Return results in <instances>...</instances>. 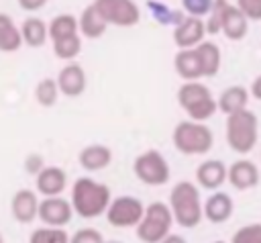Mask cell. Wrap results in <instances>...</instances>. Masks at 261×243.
I'll return each mask as SVG.
<instances>
[{"label":"cell","instance_id":"14","mask_svg":"<svg viewBox=\"0 0 261 243\" xmlns=\"http://www.w3.org/2000/svg\"><path fill=\"white\" fill-rule=\"evenodd\" d=\"M247 31H249L247 16L239 10L234 2L222 0V35L228 41H241L247 37Z\"/></svg>","mask_w":261,"mask_h":243},{"label":"cell","instance_id":"24","mask_svg":"<svg viewBox=\"0 0 261 243\" xmlns=\"http://www.w3.org/2000/svg\"><path fill=\"white\" fill-rule=\"evenodd\" d=\"M75 35H80V18L77 16L63 12V14H57L51 18V22H49L51 43H57V41H63V39H69Z\"/></svg>","mask_w":261,"mask_h":243},{"label":"cell","instance_id":"36","mask_svg":"<svg viewBox=\"0 0 261 243\" xmlns=\"http://www.w3.org/2000/svg\"><path fill=\"white\" fill-rule=\"evenodd\" d=\"M45 167H47V165H45L43 155H39V153H29V155L24 157V172H27V174H31V176L37 178Z\"/></svg>","mask_w":261,"mask_h":243},{"label":"cell","instance_id":"40","mask_svg":"<svg viewBox=\"0 0 261 243\" xmlns=\"http://www.w3.org/2000/svg\"><path fill=\"white\" fill-rule=\"evenodd\" d=\"M104 243H120V241H114V239H112V241H104Z\"/></svg>","mask_w":261,"mask_h":243},{"label":"cell","instance_id":"22","mask_svg":"<svg viewBox=\"0 0 261 243\" xmlns=\"http://www.w3.org/2000/svg\"><path fill=\"white\" fill-rule=\"evenodd\" d=\"M108 29V22L96 8V4H88L80 14V35L86 39H100Z\"/></svg>","mask_w":261,"mask_h":243},{"label":"cell","instance_id":"31","mask_svg":"<svg viewBox=\"0 0 261 243\" xmlns=\"http://www.w3.org/2000/svg\"><path fill=\"white\" fill-rule=\"evenodd\" d=\"M230 243H261V223H251L237 229L230 237Z\"/></svg>","mask_w":261,"mask_h":243},{"label":"cell","instance_id":"32","mask_svg":"<svg viewBox=\"0 0 261 243\" xmlns=\"http://www.w3.org/2000/svg\"><path fill=\"white\" fill-rule=\"evenodd\" d=\"M181 8H184L186 16L202 18V16H208L212 12L214 2L212 0H184L181 2Z\"/></svg>","mask_w":261,"mask_h":243},{"label":"cell","instance_id":"16","mask_svg":"<svg viewBox=\"0 0 261 243\" xmlns=\"http://www.w3.org/2000/svg\"><path fill=\"white\" fill-rule=\"evenodd\" d=\"M57 84H59V90L61 94L69 96V98H75V96H82L84 90H86V84H88V78H86V71L80 63H67L59 69L57 74Z\"/></svg>","mask_w":261,"mask_h":243},{"label":"cell","instance_id":"26","mask_svg":"<svg viewBox=\"0 0 261 243\" xmlns=\"http://www.w3.org/2000/svg\"><path fill=\"white\" fill-rule=\"evenodd\" d=\"M200 59H202V67H204V78H214L220 69V63H222V55H220V49L216 43L212 41H204L196 47Z\"/></svg>","mask_w":261,"mask_h":243},{"label":"cell","instance_id":"41","mask_svg":"<svg viewBox=\"0 0 261 243\" xmlns=\"http://www.w3.org/2000/svg\"><path fill=\"white\" fill-rule=\"evenodd\" d=\"M212 243H226V241H212Z\"/></svg>","mask_w":261,"mask_h":243},{"label":"cell","instance_id":"18","mask_svg":"<svg viewBox=\"0 0 261 243\" xmlns=\"http://www.w3.org/2000/svg\"><path fill=\"white\" fill-rule=\"evenodd\" d=\"M37 192L43 194L45 198H55L61 196V192L67 186V174L59 165H47L37 178H35Z\"/></svg>","mask_w":261,"mask_h":243},{"label":"cell","instance_id":"6","mask_svg":"<svg viewBox=\"0 0 261 243\" xmlns=\"http://www.w3.org/2000/svg\"><path fill=\"white\" fill-rule=\"evenodd\" d=\"M175 223L173 212L169 208V204L165 202H151L147 204L145 216L141 221V225L137 227V237L143 243H161L165 237H169L171 233V225Z\"/></svg>","mask_w":261,"mask_h":243},{"label":"cell","instance_id":"11","mask_svg":"<svg viewBox=\"0 0 261 243\" xmlns=\"http://www.w3.org/2000/svg\"><path fill=\"white\" fill-rule=\"evenodd\" d=\"M204 35H208L206 33V22L202 18L186 16L173 29L171 39L177 45V49H196L200 43H204Z\"/></svg>","mask_w":261,"mask_h":243},{"label":"cell","instance_id":"7","mask_svg":"<svg viewBox=\"0 0 261 243\" xmlns=\"http://www.w3.org/2000/svg\"><path fill=\"white\" fill-rule=\"evenodd\" d=\"M133 174L139 182L147 186H163L169 182V163L157 149H147L139 153L133 161Z\"/></svg>","mask_w":261,"mask_h":243},{"label":"cell","instance_id":"1","mask_svg":"<svg viewBox=\"0 0 261 243\" xmlns=\"http://www.w3.org/2000/svg\"><path fill=\"white\" fill-rule=\"evenodd\" d=\"M73 212L82 218H96L100 214H106L112 204L110 188L102 182H96L88 176H82L71 186V198H69Z\"/></svg>","mask_w":261,"mask_h":243},{"label":"cell","instance_id":"21","mask_svg":"<svg viewBox=\"0 0 261 243\" xmlns=\"http://www.w3.org/2000/svg\"><path fill=\"white\" fill-rule=\"evenodd\" d=\"M249 96H251V92L245 86H228L218 96V110L224 112L226 116L237 114L241 110H247Z\"/></svg>","mask_w":261,"mask_h":243},{"label":"cell","instance_id":"29","mask_svg":"<svg viewBox=\"0 0 261 243\" xmlns=\"http://www.w3.org/2000/svg\"><path fill=\"white\" fill-rule=\"evenodd\" d=\"M71 237L65 233V229L57 227H39L31 233L29 243H69Z\"/></svg>","mask_w":261,"mask_h":243},{"label":"cell","instance_id":"34","mask_svg":"<svg viewBox=\"0 0 261 243\" xmlns=\"http://www.w3.org/2000/svg\"><path fill=\"white\" fill-rule=\"evenodd\" d=\"M69 243H104V237H102V233L98 229L84 227V229H77L71 235V241Z\"/></svg>","mask_w":261,"mask_h":243},{"label":"cell","instance_id":"5","mask_svg":"<svg viewBox=\"0 0 261 243\" xmlns=\"http://www.w3.org/2000/svg\"><path fill=\"white\" fill-rule=\"evenodd\" d=\"M226 143L234 153H249L255 149L259 139V120L251 110H241L237 114L226 116Z\"/></svg>","mask_w":261,"mask_h":243},{"label":"cell","instance_id":"37","mask_svg":"<svg viewBox=\"0 0 261 243\" xmlns=\"http://www.w3.org/2000/svg\"><path fill=\"white\" fill-rule=\"evenodd\" d=\"M18 6H20L22 10L33 12V10L43 8V6H45V0H20V2H18Z\"/></svg>","mask_w":261,"mask_h":243},{"label":"cell","instance_id":"39","mask_svg":"<svg viewBox=\"0 0 261 243\" xmlns=\"http://www.w3.org/2000/svg\"><path fill=\"white\" fill-rule=\"evenodd\" d=\"M161 243H186V239H184L181 235H173V233H171V235H169V237H165Z\"/></svg>","mask_w":261,"mask_h":243},{"label":"cell","instance_id":"25","mask_svg":"<svg viewBox=\"0 0 261 243\" xmlns=\"http://www.w3.org/2000/svg\"><path fill=\"white\" fill-rule=\"evenodd\" d=\"M20 33H22V41L29 47H43L47 43L49 37V25L39 18V16H27L20 25Z\"/></svg>","mask_w":261,"mask_h":243},{"label":"cell","instance_id":"10","mask_svg":"<svg viewBox=\"0 0 261 243\" xmlns=\"http://www.w3.org/2000/svg\"><path fill=\"white\" fill-rule=\"evenodd\" d=\"M73 216V206L69 200L55 196V198H43L39 206V221L47 227H57L63 229Z\"/></svg>","mask_w":261,"mask_h":243},{"label":"cell","instance_id":"13","mask_svg":"<svg viewBox=\"0 0 261 243\" xmlns=\"http://www.w3.org/2000/svg\"><path fill=\"white\" fill-rule=\"evenodd\" d=\"M228 180V167L220 159H206L196 167V182L204 190L218 192V188Z\"/></svg>","mask_w":261,"mask_h":243},{"label":"cell","instance_id":"28","mask_svg":"<svg viewBox=\"0 0 261 243\" xmlns=\"http://www.w3.org/2000/svg\"><path fill=\"white\" fill-rule=\"evenodd\" d=\"M147 8L151 10V16L159 22V25H163V27H177L184 18H186V14L184 12H179V10H171L167 4H163V2H147Z\"/></svg>","mask_w":261,"mask_h":243},{"label":"cell","instance_id":"15","mask_svg":"<svg viewBox=\"0 0 261 243\" xmlns=\"http://www.w3.org/2000/svg\"><path fill=\"white\" fill-rule=\"evenodd\" d=\"M173 69L184 82H200V78H204L202 59L196 49H177L173 55Z\"/></svg>","mask_w":261,"mask_h":243},{"label":"cell","instance_id":"9","mask_svg":"<svg viewBox=\"0 0 261 243\" xmlns=\"http://www.w3.org/2000/svg\"><path fill=\"white\" fill-rule=\"evenodd\" d=\"M94 4L108 25L135 27L141 20V10H139L137 2H130V0H96Z\"/></svg>","mask_w":261,"mask_h":243},{"label":"cell","instance_id":"4","mask_svg":"<svg viewBox=\"0 0 261 243\" xmlns=\"http://www.w3.org/2000/svg\"><path fill=\"white\" fill-rule=\"evenodd\" d=\"M177 102L190 116V120L206 123L214 112H218V100L202 82H184L177 90Z\"/></svg>","mask_w":261,"mask_h":243},{"label":"cell","instance_id":"17","mask_svg":"<svg viewBox=\"0 0 261 243\" xmlns=\"http://www.w3.org/2000/svg\"><path fill=\"white\" fill-rule=\"evenodd\" d=\"M259 167L251 159H237L228 165V184L234 190H251L259 184Z\"/></svg>","mask_w":261,"mask_h":243},{"label":"cell","instance_id":"12","mask_svg":"<svg viewBox=\"0 0 261 243\" xmlns=\"http://www.w3.org/2000/svg\"><path fill=\"white\" fill-rule=\"evenodd\" d=\"M39 206H41V200L29 188L16 190L10 200V212L14 221L20 225H31L35 218H39Z\"/></svg>","mask_w":261,"mask_h":243},{"label":"cell","instance_id":"33","mask_svg":"<svg viewBox=\"0 0 261 243\" xmlns=\"http://www.w3.org/2000/svg\"><path fill=\"white\" fill-rule=\"evenodd\" d=\"M206 33L208 35L222 33V0H214V8L206 18Z\"/></svg>","mask_w":261,"mask_h":243},{"label":"cell","instance_id":"35","mask_svg":"<svg viewBox=\"0 0 261 243\" xmlns=\"http://www.w3.org/2000/svg\"><path fill=\"white\" fill-rule=\"evenodd\" d=\"M234 4L247 16V20H261V0H237Z\"/></svg>","mask_w":261,"mask_h":243},{"label":"cell","instance_id":"30","mask_svg":"<svg viewBox=\"0 0 261 243\" xmlns=\"http://www.w3.org/2000/svg\"><path fill=\"white\" fill-rule=\"evenodd\" d=\"M53 53H55V57H59L63 61H73L82 53V35L53 43Z\"/></svg>","mask_w":261,"mask_h":243},{"label":"cell","instance_id":"20","mask_svg":"<svg viewBox=\"0 0 261 243\" xmlns=\"http://www.w3.org/2000/svg\"><path fill=\"white\" fill-rule=\"evenodd\" d=\"M77 161H80V165L86 172H100V169H104V167L110 165V161H112V149L108 145H102V143L86 145L80 151Z\"/></svg>","mask_w":261,"mask_h":243},{"label":"cell","instance_id":"23","mask_svg":"<svg viewBox=\"0 0 261 243\" xmlns=\"http://www.w3.org/2000/svg\"><path fill=\"white\" fill-rule=\"evenodd\" d=\"M22 33L20 27H16V22L12 20L10 14L2 12L0 14V51L2 53H14L22 47Z\"/></svg>","mask_w":261,"mask_h":243},{"label":"cell","instance_id":"19","mask_svg":"<svg viewBox=\"0 0 261 243\" xmlns=\"http://www.w3.org/2000/svg\"><path fill=\"white\" fill-rule=\"evenodd\" d=\"M234 202L226 192H212L204 202V218L212 225H222L232 216Z\"/></svg>","mask_w":261,"mask_h":243},{"label":"cell","instance_id":"8","mask_svg":"<svg viewBox=\"0 0 261 243\" xmlns=\"http://www.w3.org/2000/svg\"><path fill=\"white\" fill-rule=\"evenodd\" d=\"M147 206L135 198V196H116L106 212V221L110 227L116 229H128V227H139L143 216H145Z\"/></svg>","mask_w":261,"mask_h":243},{"label":"cell","instance_id":"3","mask_svg":"<svg viewBox=\"0 0 261 243\" xmlns=\"http://www.w3.org/2000/svg\"><path fill=\"white\" fill-rule=\"evenodd\" d=\"M173 147L184 155H206L214 145L212 129L206 123L179 120L171 133Z\"/></svg>","mask_w":261,"mask_h":243},{"label":"cell","instance_id":"2","mask_svg":"<svg viewBox=\"0 0 261 243\" xmlns=\"http://www.w3.org/2000/svg\"><path fill=\"white\" fill-rule=\"evenodd\" d=\"M169 208L173 218L184 229H194L204 216V204L200 200V190L194 182H177L169 192Z\"/></svg>","mask_w":261,"mask_h":243},{"label":"cell","instance_id":"38","mask_svg":"<svg viewBox=\"0 0 261 243\" xmlns=\"http://www.w3.org/2000/svg\"><path fill=\"white\" fill-rule=\"evenodd\" d=\"M249 92H251V96H253L255 100H259V102H261V74L253 80V84H251Z\"/></svg>","mask_w":261,"mask_h":243},{"label":"cell","instance_id":"27","mask_svg":"<svg viewBox=\"0 0 261 243\" xmlns=\"http://www.w3.org/2000/svg\"><path fill=\"white\" fill-rule=\"evenodd\" d=\"M59 94H61L59 84H57V80H53V78H43V80H39L37 86H35V100H37L43 108L55 106Z\"/></svg>","mask_w":261,"mask_h":243}]
</instances>
